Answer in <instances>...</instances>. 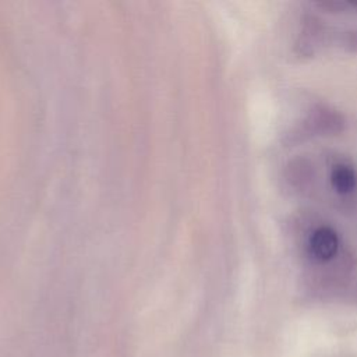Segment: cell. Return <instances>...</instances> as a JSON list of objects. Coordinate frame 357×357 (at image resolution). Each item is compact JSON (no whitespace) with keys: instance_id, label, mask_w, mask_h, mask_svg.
I'll list each match as a JSON object with an SVG mask.
<instances>
[{"instance_id":"5","label":"cell","mask_w":357,"mask_h":357,"mask_svg":"<svg viewBox=\"0 0 357 357\" xmlns=\"http://www.w3.org/2000/svg\"><path fill=\"white\" fill-rule=\"evenodd\" d=\"M337 43L346 52L357 53V29L342 32L337 38Z\"/></svg>"},{"instance_id":"4","label":"cell","mask_w":357,"mask_h":357,"mask_svg":"<svg viewBox=\"0 0 357 357\" xmlns=\"http://www.w3.org/2000/svg\"><path fill=\"white\" fill-rule=\"evenodd\" d=\"M287 180L296 188H305L312 178V166L311 163L304 159H293L287 166Z\"/></svg>"},{"instance_id":"3","label":"cell","mask_w":357,"mask_h":357,"mask_svg":"<svg viewBox=\"0 0 357 357\" xmlns=\"http://www.w3.org/2000/svg\"><path fill=\"white\" fill-rule=\"evenodd\" d=\"M331 183L337 194L350 195L357 187V173L349 165H336L331 174Z\"/></svg>"},{"instance_id":"2","label":"cell","mask_w":357,"mask_h":357,"mask_svg":"<svg viewBox=\"0 0 357 357\" xmlns=\"http://www.w3.org/2000/svg\"><path fill=\"white\" fill-rule=\"evenodd\" d=\"M339 250V237L329 226H321L310 237V252L315 261L326 264L332 261Z\"/></svg>"},{"instance_id":"1","label":"cell","mask_w":357,"mask_h":357,"mask_svg":"<svg viewBox=\"0 0 357 357\" xmlns=\"http://www.w3.org/2000/svg\"><path fill=\"white\" fill-rule=\"evenodd\" d=\"M305 128L310 132L318 135H333L344 128L343 116L326 106H318L312 109L305 119Z\"/></svg>"}]
</instances>
